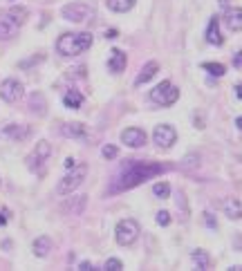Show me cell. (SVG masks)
<instances>
[{
  "instance_id": "cell-26",
  "label": "cell",
  "mask_w": 242,
  "mask_h": 271,
  "mask_svg": "<svg viewBox=\"0 0 242 271\" xmlns=\"http://www.w3.org/2000/svg\"><path fill=\"white\" fill-rule=\"evenodd\" d=\"M117 153H119V150H117V146H112V144H106L104 148H101V155H104L106 159H115Z\"/></svg>"
},
{
  "instance_id": "cell-17",
  "label": "cell",
  "mask_w": 242,
  "mask_h": 271,
  "mask_svg": "<svg viewBox=\"0 0 242 271\" xmlns=\"http://www.w3.org/2000/svg\"><path fill=\"white\" fill-rule=\"evenodd\" d=\"M159 72V63L157 61H148L146 65H143V70L137 74V79H135V85H143V83H148Z\"/></svg>"
},
{
  "instance_id": "cell-33",
  "label": "cell",
  "mask_w": 242,
  "mask_h": 271,
  "mask_svg": "<svg viewBox=\"0 0 242 271\" xmlns=\"http://www.w3.org/2000/svg\"><path fill=\"white\" fill-rule=\"evenodd\" d=\"M63 166H65V168H68V170H70V168H74V159H72V157H68V159L63 161Z\"/></svg>"
},
{
  "instance_id": "cell-7",
  "label": "cell",
  "mask_w": 242,
  "mask_h": 271,
  "mask_svg": "<svg viewBox=\"0 0 242 271\" xmlns=\"http://www.w3.org/2000/svg\"><path fill=\"white\" fill-rule=\"evenodd\" d=\"M65 20H72V23H87L92 16H94V7L90 3H70L61 9Z\"/></svg>"
},
{
  "instance_id": "cell-37",
  "label": "cell",
  "mask_w": 242,
  "mask_h": 271,
  "mask_svg": "<svg viewBox=\"0 0 242 271\" xmlns=\"http://www.w3.org/2000/svg\"><path fill=\"white\" fill-rule=\"evenodd\" d=\"M231 271H242V267H229Z\"/></svg>"
},
{
  "instance_id": "cell-12",
  "label": "cell",
  "mask_w": 242,
  "mask_h": 271,
  "mask_svg": "<svg viewBox=\"0 0 242 271\" xmlns=\"http://www.w3.org/2000/svg\"><path fill=\"white\" fill-rule=\"evenodd\" d=\"M224 23L231 32H240L242 29V9L240 7H229L224 12Z\"/></svg>"
},
{
  "instance_id": "cell-18",
  "label": "cell",
  "mask_w": 242,
  "mask_h": 271,
  "mask_svg": "<svg viewBox=\"0 0 242 271\" xmlns=\"http://www.w3.org/2000/svg\"><path fill=\"white\" fill-rule=\"evenodd\" d=\"M61 132L65 134V137H72V139H85L87 137V128L83 126V123H65L63 128H61Z\"/></svg>"
},
{
  "instance_id": "cell-8",
  "label": "cell",
  "mask_w": 242,
  "mask_h": 271,
  "mask_svg": "<svg viewBox=\"0 0 242 271\" xmlns=\"http://www.w3.org/2000/svg\"><path fill=\"white\" fill-rule=\"evenodd\" d=\"M115 236H117V242H119L121 247H130V244L139 238V224L135 220H121L117 224Z\"/></svg>"
},
{
  "instance_id": "cell-34",
  "label": "cell",
  "mask_w": 242,
  "mask_h": 271,
  "mask_svg": "<svg viewBox=\"0 0 242 271\" xmlns=\"http://www.w3.org/2000/svg\"><path fill=\"white\" fill-rule=\"evenodd\" d=\"M229 3H231V0H218V5H220L222 9H229Z\"/></svg>"
},
{
  "instance_id": "cell-27",
  "label": "cell",
  "mask_w": 242,
  "mask_h": 271,
  "mask_svg": "<svg viewBox=\"0 0 242 271\" xmlns=\"http://www.w3.org/2000/svg\"><path fill=\"white\" fill-rule=\"evenodd\" d=\"M104 269H106V271H121V269H123V262H121V260H117V258H110V260H108V262L104 264Z\"/></svg>"
},
{
  "instance_id": "cell-11",
  "label": "cell",
  "mask_w": 242,
  "mask_h": 271,
  "mask_svg": "<svg viewBox=\"0 0 242 271\" xmlns=\"http://www.w3.org/2000/svg\"><path fill=\"white\" fill-rule=\"evenodd\" d=\"M121 142L128 148H141L146 144V132L141 128H126L121 132Z\"/></svg>"
},
{
  "instance_id": "cell-30",
  "label": "cell",
  "mask_w": 242,
  "mask_h": 271,
  "mask_svg": "<svg viewBox=\"0 0 242 271\" xmlns=\"http://www.w3.org/2000/svg\"><path fill=\"white\" fill-rule=\"evenodd\" d=\"M233 67H238V70H242V52H238V54L233 56Z\"/></svg>"
},
{
  "instance_id": "cell-29",
  "label": "cell",
  "mask_w": 242,
  "mask_h": 271,
  "mask_svg": "<svg viewBox=\"0 0 242 271\" xmlns=\"http://www.w3.org/2000/svg\"><path fill=\"white\" fill-rule=\"evenodd\" d=\"M204 222H207L209 229H218V222H215L213 213H204Z\"/></svg>"
},
{
  "instance_id": "cell-6",
  "label": "cell",
  "mask_w": 242,
  "mask_h": 271,
  "mask_svg": "<svg viewBox=\"0 0 242 271\" xmlns=\"http://www.w3.org/2000/svg\"><path fill=\"white\" fill-rule=\"evenodd\" d=\"M177 99H179V90L173 85L171 81H162L157 87L151 90V101H155L157 106L168 108V106H173Z\"/></svg>"
},
{
  "instance_id": "cell-14",
  "label": "cell",
  "mask_w": 242,
  "mask_h": 271,
  "mask_svg": "<svg viewBox=\"0 0 242 271\" xmlns=\"http://www.w3.org/2000/svg\"><path fill=\"white\" fill-rule=\"evenodd\" d=\"M222 211H224V215L229 217V220H242V202L235 200V197H229V200H224Z\"/></svg>"
},
{
  "instance_id": "cell-25",
  "label": "cell",
  "mask_w": 242,
  "mask_h": 271,
  "mask_svg": "<svg viewBox=\"0 0 242 271\" xmlns=\"http://www.w3.org/2000/svg\"><path fill=\"white\" fill-rule=\"evenodd\" d=\"M202 67L213 76H224V72H226V67L222 63H204Z\"/></svg>"
},
{
  "instance_id": "cell-16",
  "label": "cell",
  "mask_w": 242,
  "mask_h": 271,
  "mask_svg": "<svg viewBox=\"0 0 242 271\" xmlns=\"http://www.w3.org/2000/svg\"><path fill=\"white\" fill-rule=\"evenodd\" d=\"M207 40H209L211 45H222V43H224L222 34H220V20H218V16H211V20H209Z\"/></svg>"
},
{
  "instance_id": "cell-9",
  "label": "cell",
  "mask_w": 242,
  "mask_h": 271,
  "mask_svg": "<svg viewBox=\"0 0 242 271\" xmlns=\"http://www.w3.org/2000/svg\"><path fill=\"white\" fill-rule=\"evenodd\" d=\"M153 142L159 148H171V146L177 142V132H175L173 126H168V123H159V126L153 130Z\"/></svg>"
},
{
  "instance_id": "cell-21",
  "label": "cell",
  "mask_w": 242,
  "mask_h": 271,
  "mask_svg": "<svg viewBox=\"0 0 242 271\" xmlns=\"http://www.w3.org/2000/svg\"><path fill=\"white\" fill-rule=\"evenodd\" d=\"M106 3H108V9H110V12L126 14V12H130V9L135 7L137 0H106Z\"/></svg>"
},
{
  "instance_id": "cell-2",
  "label": "cell",
  "mask_w": 242,
  "mask_h": 271,
  "mask_svg": "<svg viewBox=\"0 0 242 271\" xmlns=\"http://www.w3.org/2000/svg\"><path fill=\"white\" fill-rule=\"evenodd\" d=\"M92 48V34L90 32H70V34H63L59 36L56 40V52L61 56H79L83 54L85 50Z\"/></svg>"
},
{
  "instance_id": "cell-38",
  "label": "cell",
  "mask_w": 242,
  "mask_h": 271,
  "mask_svg": "<svg viewBox=\"0 0 242 271\" xmlns=\"http://www.w3.org/2000/svg\"><path fill=\"white\" fill-rule=\"evenodd\" d=\"M12 3H14V0H12Z\"/></svg>"
},
{
  "instance_id": "cell-19",
  "label": "cell",
  "mask_w": 242,
  "mask_h": 271,
  "mask_svg": "<svg viewBox=\"0 0 242 271\" xmlns=\"http://www.w3.org/2000/svg\"><path fill=\"white\" fill-rule=\"evenodd\" d=\"M50 251H52V240L47 236H38L34 240V253L38 255V258H47Z\"/></svg>"
},
{
  "instance_id": "cell-4",
  "label": "cell",
  "mask_w": 242,
  "mask_h": 271,
  "mask_svg": "<svg viewBox=\"0 0 242 271\" xmlns=\"http://www.w3.org/2000/svg\"><path fill=\"white\" fill-rule=\"evenodd\" d=\"M85 175H87V166H85V164L70 168L68 175H65L63 179L59 182V186H56V193H59V195H70L72 191H76L81 184H83Z\"/></svg>"
},
{
  "instance_id": "cell-5",
  "label": "cell",
  "mask_w": 242,
  "mask_h": 271,
  "mask_svg": "<svg viewBox=\"0 0 242 271\" xmlns=\"http://www.w3.org/2000/svg\"><path fill=\"white\" fill-rule=\"evenodd\" d=\"M50 157H52V146H50L47 142H38L36 144V148L32 150V155L27 157V166L34 170V173L43 175L45 173V166H47Z\"/></svg>"
},
{
  "instance_id": "cell-10",
  "label": "cell",
  "mask_w": 242,
  "mask_h": 271,
  "mask_svg": "<svg viewBox=\"0 0 242 271\" xmlns=\"http://www.w3.org/2000/svg\"><path fill=\"white\" fill-rule=\"evenodd\" d=\"M23 92H25V87L18 79H5L3 85H0V97H3L7 103L20 101V99H23Z\"/></svg>"
},
{
  "instance_id": "cell-13",
  "label": "cell",
  "mask_w": 242,
  "mask_h": 271,
  "mask_svg": "<svg viewBox=\"0 0 242 271\" xmlns=\"http://www.w3.org/2000/svg\"><path fill=\"white\" fill-rule=\"evenodd\" d=\"M126 63H128V59H126V54H123L121 50H112V52H110L108 70H110L112 74H121V72L126 70Z\"/></svg>"
},
{
  "instance_id": "cell-32",
  "label": "cell",
  "mask_w": 242,
  "mask_h": 271,
  "mask_svg": "<svg viewBox=\"0 0 242 271\" xmlns=\"http://www.w3.org/2000/svg\"><path fill=\"white\" fill-rule=\"evenodd\" d=\"M7 217H9V211L5 208V211L0 213V227H3V224H7Z\"/></svg>"
},
{
  "instance_id": "cell-36",
  "label": "cell",
  "mask_w": 242,
  "mask_h": 271,
  "mask_svg": "<svg viewBox=\"0 0 242 271\" xmlns=\"http://www.w3.org/2000/svg\"><path fill=\"white\" fill-rule=\"evenodd\" d=\"M235 126H238V128L242 130V117H238V119H235Z\"/></svg>"
},
{
  "instance_id": "cell-20",
  "label": "cell",
  "mask_w": 242,
  "mask_h": 271,
  "mask_svg": "<svg viewBox=\"0 0 242 271\" xmlns=\"http://www.w3.org/2000/svg\"><path fill=\"white\" fill-rule=\"evenodd\" d=\"M190 258H193V267L195 269L207 271L211 267V258H209V253L204 251V249H195V251L190 253Z\"/></svg>"
},
{
  "instance_id": "cell-23",
  "label": "cell",
  "mask_w": 242,
  "mask_h": 271,
  "mask_svg": "<svg viewBox=\"0 0 242 271\" xmlns=\"http://www.w3.org/2000/svg\"><path fill=\"white\" fill-rule=\"evenodd\" d=\"M29 108H32L36 114H43L45 112V97L40 95V92L32 95V99H29Z\"/></svg>"
},
{
  "instance_id": "cell-24",
  "label": "cell",
  "mask_w": 242,
  "mask_h": 271,
  "mask_svg": "<svg viewBox=\"0 0 242 271\" xmlns=\"http://www.w3.org/2000/svg\"><path fill=\"white\" fill-rule=\"evenodd\" d=\"M153 193H155V197H159V200H166V197L171 195V186H168L166 182H159V184L153 186Z\"/></svg>"
},
{
  "instance_id": "cell-15",
  "label": "cell",
  "mask_w": 242,
  "mask_h": 271,
  "mask_svg": "<svg viewBox=\"0 0 242 271\" xmlns=\"http://www.w3.org/2000/svg\"><path fill=\"white\" fill-rule=\"evenodd\" d=\"M3 134L9 139H16V142H23L29 134V126H20V123H7L3 128Z\"/></svg>"
},
{
  "instance_id": "cell-3",
  "label": "cell",
  "mask_w": 242,
  "mask_h": 271,
  "mask_svg": "<svg viewBox=\"0 0 242 271\" xmlns=\"http://www.w3.org/2000/svg\"><path fill=\"white\" fill-rule=\"evenodd\" d=\"M27 20V9L25 7H12L0 14V40H9L18 34V29Z\"/></svg>"
},
{
  "instance_id": "cell-1",
  "label": "cell",
  "mask_w": 242,
  "mask_h": 271,
  "mask_svg": "<svg viewBox=\"0 0 242 271\" xmlns=\"http://www.w3.org/2000/svg\"><path fill=\"white\" fill-rule=\"evenodd\" d=\"M159 173H164L162 164H153V161H128V164H123V168L119 170L115 184L110 186V193L135 189L137 184H143L146 179H151V177H155Z\"/></svg>"
},
{
  "instance_id": "cell-22",
  "label": "cell",
  "mask_w": 242,
  "mask_h": 271,
  "mask_svg": "<svg viewBox=\"0 0 242 271\" xmlns=\"http://www.w3.org/2000/svg\"><path fill=\"white\" fill-rule=\"evenodd\" d=\"M63 103L70 110H79L81 103H83V95H81L79 90H68V95L63 97Z\"/></svg>"
},
{
  "instance_id": "cell-28",
  "label": "cell",
  "mask_w": 242,
  "mask_h": 271,
  "mask_svg": "<svg viewBox=\"0 0 242 271\" xmlns=\"http://www.w3.org/2000/svg\"><path fill=\"white\" fill-rule=\"evenodd\" d=\"M157 222L162 224V227H168V224H171V213L168 211H157Z\"/></svg>"
},
{
  "instance_id": "cell-31",
  "label": "cell",
  "mask_w": 242,
  "mask_h": 271,
  "mask_svg": "<svg viewBox=\"0 0 242 271\" xmlns=\"http://www.w3.org/2000/svg\"><path fill=\"white\" fill-rule=\"evenodd\" d=\"M79 269L81 271H90V269H94V267H92V262H85V260H83V262H79Z\"/></svg>"
},
{
  "instance_id": "cell-35",
  "label": "cell",
  "mask_w": 242,
  "mask_h": 271,
  "mask_svg": "<svg viewBox=\"0 0 242 271\" xmlns=\"http://www.w3.org/2000/svg\"><path fill=\"white\" fill-rule=\"evenodd\" d=\"M235 95H238V99H242V85H235Z\"/></svg>"
}]
</instances>
